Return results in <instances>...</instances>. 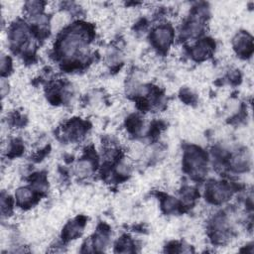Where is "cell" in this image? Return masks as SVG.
Listing matches in <instances>:
<instances>
[{
	"label": "cell",
	"instance_id": "obj_1",
	"mask_svg": "<svg viewBox=\"0 0 254 254\" xmlns=\"http://www.w3.org/2000/svg\"><path fill=\"white\" fill-rule=\"evenodd\" d=\"M172 31L168 27H160L153 34V41L159 49H166L172 41Z\"/></svg>",
	"mask_w": 254,
	"mask_h": 254
}]
</instances>
